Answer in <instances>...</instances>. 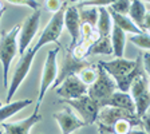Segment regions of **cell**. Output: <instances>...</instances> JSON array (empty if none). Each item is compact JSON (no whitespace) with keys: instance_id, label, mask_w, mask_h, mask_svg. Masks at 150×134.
I'll list each match as a JSON object with an SVG mask.
<instances>
[{"instance_id":"obj_1","label":"cell","mask_w":150,"mask_h":134,"mask_svg":"<svg viewBox=\"0 0 150 134\" xmlns=\"http://www.w3.org/2000/svg\"><path fill=\"white\" fill-rule=\"evenodd\" d=\"M98 65L114 79L117 90L122 93H129V89L135 78L141 75H149L145 72L142 66V52L138 54L134 60L115 58L114 60H109V62L99 60Z\"/></svg>"},{"instance_id":"obj_2","label":"cell","mask_w":150,"mask_h":134,"mask_svg":"<svg viewBox=\"0 0 150 134\" xmlns=\"http://www.w3.org/2000/svg\"><path fill=\"white\" fill-rule=\"evenodd\" d=\"M114 91H117V84L114 79L99 65H97V79L90 86H87L88 98H91L99 106V109H102Z\"/></svg>"},{"instance_id":"obj_3","label":"cell","mask_w":150,"mask_h":134,"mask_svg":"<svg viewBox=\"0 0 150 134\" xmlns=\"http://www.w3.org/2000/svg\"><path fill=\"white\" fill-rule=\"evenodd\" d=\"M20 31V26L16 24L8 32L1 34L0 39V62L3 65V86L8 87V72L9 66L13 58L18 54V35Z\"/></svg>"},{"instance_id":"obj_4","label":"cell","mask_w":150,"mask_h":134,"mask_svg":"<svg viewBox=\"0 0 150 134\" xmlns=\"http://www.w3.org/2000/svg\"><path fill=\"white\" fill-rule=\"evenodd\" d=\"M130 97L133 98L135 107V116L138 118L144 117L149 111L150 105V94H149V81H147V75H141L135 78L131 83L130 89Z\"/></svg>"},{"instance_id":"obj_5","label":"cell","mask_w":150,"mask_h":134,"mask_svg":"<svg viewBox=\"0 0 150 134\" xmlns=\"http://www.w3.org/2000/svg\"><path fill=\"white\" fill-rule=\"evenodd\" d=\"M58 51L59 47L55 50H50L47 52L46 62L43 66V72H42V79H40V89H39V95H38V103L35 106V110L40 109V105L44 99L46 93L51 89L54 84L58 75V65H56V56H58Z\"/></svg>"},{"instance_id":"obj_6","label":"cell","mask_w":150,"mask_h":134,"mask_svg":"<svg viewBox=\"0 0 150 134\" xmlns=\"http://www.w3.org/2000/svg\"><path fill=\"white\" fill-rule=\"evenodd\" d=\"M66 7H63L60 11H58L56 13H54L52 18L50 19V22L47 23V26L44 27L42 35L39 36V40H38L36 44L32 47L36 52L40 50L43 46H46V44H48V43H56L58 47H60L58 39H59L60 34H62V30H63V16H64Z\"/></svg>"},{"instance_id":"obj_7","label":"cell","mask_w":150,"mask_h":134,"mask_svg":"<svg viewBox=\"0 0 150 134\" xmlns=\"http://www.w3.org/2000/svg\"><path fill=\"white\" fill-rule=\"evenodd\" d=\"M36 55V51L34 48H30L27 50L24 54L22 55L20 60H19L18 66H16L15 69V72H13V77H12V81H11V84H9V89L7 91V103L11 102L12 97L15 95L16 90L19 89V86L23 83L25 78H27L28 72H30V69H31L32 66V62H34V58Z\"/></svg>"},{"instance_id":"obj_8","label":"cell","mask_w":150,"mask_h":134,"mask_svg":"<svg viewBox=\"0 0 150 134\" xmlns=\"http://www.w3.org/2000/svg\"><path fill=\"white\" fill-rule=\"evenodd\" d=\"M62 103L69 105L70 107H72L74 110H76L79 114V118L84 122V125H93L97 122L98 114H99V106L94 102L91 98H88V95H83L81 98L76 99H70V101H60Z\"/></svg>"},{"instance_id":"obj_9","label":"cell","mask_w":150,"mask_h":134,"mask_svg":"<svg viewBox=\"0 0 150 134\" xmlns=\"http://www.w3.org/2000/svg\"><path fill=\"white\" fill-rule=\"evenodd\" d=\"M40 16H42V11L38 9L34 11L31 15L28 16L24 20V23L20 27L19 31V39H18V52H20V55L27 51L28 46L31 43V40L35 38L38 30H39V23H40Z\"/></svg>"},{"instance_id":"obj_10","label":"cell","mask_w":150,"mask_h":134,"mask_svg":"<svg viewBox=\"0 0 150 134\" xmlns=\"http://www.w3.org/2000/svg\"><path fill=\"white\" fill-rule=\"evenodd\" d=\"M90 65L91 63L86 59H82V60L75 59L74 56H72L71 51L69 50L64 56V59L62 60L60 66L58 67V75H56V79L54 82V84L51 86V89L55 90L66 78H69L71 75H78L82 69H84V67H87Z\"/></svg>"},{"instance_id":"obj_11","label":"cell","mask_w":150,"mask_h":134,"mask_svg":"<svg viewBox=\"0 0 150 134\" xmlns=\"http://www.w3.org/2000/svg\"><path fill=\"white\" fill-rule=\"evenodd\" d=\"M55 90L56 94L63 101H70L86 95L87 94V86L78 78V75H71L69 78H66Z\"/></svg>"},{"instance_id":"obj_12","label":"cell","mask_w":150,"mask_h":134,"mask_svg":"<svg viewBox=\"0 0 150 134\" xmlns=\"http://www.w3.org/2000/svg\"><path fill=\"white\" fill-rule=\"evenodd\" d=\"M129 18L144 34H149L150 28V12L145 7V1L141 0H133L130 1L129 8Z\"/></svg>"},{"instance_id":"obj_13","label":"cell","mask_w":150,"mask_h":134,"mask_svg":"<svg viewBox=\"0 0 150 134\" xmlns=\"http://www.w3.org/2000/svg\"><path fill=\"white\" fill-rule=\"evenodd\" d=\"M52 118L58 122V125H59L60 130H62V134H71L72 131L86 126L84 122L71 111L70 107H64L62 111L54 113Z\"/></svg>"},{"instance_id":"obj_14","label":"cell","mask_w":150,"mask_h":134,"mask_svg":"<svg viewBox=\"0 0 150 134\" xmlns=\"http://www.w3.org/2000/svg\"><path fill=\"white\" fill-rule=\"evenodd\" d=\"M63 24L66 26V30L69 31L70 36H71V44H70L69 50H72L79 40V30H81V20H79L78 15V7L75 4H71L66 7L64 9V16H63Z\"/></svg>"},{"instance_id":"obj_15","label":"cell","mask_w":150,"mask_h":134,"mask_svg":"<svg viewBox=\"0 0 150 134\" xmlns=\"http://www.w3.org/2000/svg\"><path fill=\"white\" fill-rule=\"evenodd\" d=\"M42 121V116L39 114V110H35L34 114L22 121L16 122H3L4 134H30L32 126H35L38 122Z\"/></svg>"},{"instance_id":"obj_16","label":"cell","mask_w":150,"mask_h":134,"mask_svg":"<svg viewBox=\"0 0 150 134\" xmlns=\"http://www.w3.org/2000/svg\"><path fill=\"white\" fill-rule=\"evenodd\" d=\"M115 107V109H122L126 111H130L133 114H135V107L133 98L130 97L129 93H122V91L117 90L111 94V97L107 99L105 107Z\"/></svg>"},{"instance_id":"obj_17","label":"cell","mask_w":150,"mask_h":134,"mask_svg":"<svg viewBox=\"0 0 150 134\" xmlns=\"http://www.w3.org/2000/svg\"><path fill=\"white\" fill-rule=\"evenodd\" d=\"M110 40H111L112 46V54L115 55V58H123L126 46V34L121 28L112 24L111 32H110Z\"/></svg>"},{"instance_id":"obj_18","label":"cell","mask_w":150,"mask_h":134,"mask_svg":"<svg viewBox=\"0 0 150 134\" xmlns=\"http://www.w3.org/2000/svg\"><path fill=\"white\" fill-rule=\"evenodd\" d=\"M107 11H109V9H107ZM109 13H110V18H111L112 24L117 26L118 28H121L125 34L126 32H130V34H133V35L144 34L134 23L131 22L127 15H118V13H114L112 11H109Z\"/></svg>"},{"instance_id":"obj_19","label":"cell","mask_w":150,"mask_h":134,"mask_svg":"<svg viewBox=\"0 0 150 134\" xmlns=\"http://www.w3.org/2000/svg\"><path fill=\"white\" fill-rule=\"evenodd\" d=\"M95 26H97V34L99 38L110 36V32H111L112 28V22L106 7L98 8V22Z\"/></svg>"},{"instance_id":"obj_20","label":"cell","mask_w":150,"mask_h":134,"mask_svg":"<svg viewBox=\"0 0 150 134\" xmlns=\"http://www.w3.org/2000/svg\"><path fill=\"white\" fill-rule=\"evenodd\" d=\"M31 99H22V101H16V102H9L7 105H3L0 107V123L6 122L9 117L15 116L18 111L23 110L24 107H27L28 105H31Z\"/></svg>"},{"instance_id":"obj_21","label":"cell","mask_w":150,"mask_h":134,"mask_svg":"<svg viewBox=\"0 0 150 134\" xmlns=\"http://www.w3.org/2000/svg\"><path fill=\"white\" fill-rule=\"evenodd\" d=\"M111 55L112 54V46L110 36L107 38H98V40L90 47L87 55Z\"/></svg>"},{"instance_id":"obj_22","label":"cell","mask_w":150,"mask_h":134,"mask_svg":"<svg viewBox=\"0 0 150 134\" xmlns=\"http://www.w3.org/2000/svg\"><path fill=\"white\" fill-rule=\"evenodd\" d=\"M78 15L81 24L82 23H87V24L93 26L95 28V24L98 22V8H95V7H93V8H81V7H78Z\"/></svg>"},{"instance_id":"obj_23","label":"cell","mask_w":150,"mask_h":134,"mask_svg":"<svg viewBox=\"0 0 150 134\" xmlns=\"http://www.w3.org/2000/svg\"><path fill=\"white\" fill-rule=\"evenodd\" d=\"M78 78L83 82L86 86H90L95 79H97V66H87V67H84L79 71L78 74Z\"/></svg>"},{"instance_id":"obj_24","label":"cell","mask_w":150,"mask_h":134,"mask_svg":"<svg viewBox=\"0 0 150 134\" xmlns=\"http://www.w3.org/2000/svg\"><path fill=\"white\" fill-rule=\"evenodd\" d=\"M129 40L134 44V46H137L138 48H142L145 52H149V48H150V36H149V34L131 35Z\"/></svg>"},{"instance_id":"obj_25","label":"cell","mask_w":150,"mask_h":134,"mask_svg":"<svg viewBox=\"0 0 150 134\" xmlns=\"http://www.w3.org/2000/svg\"><path fill=\"white\" fill-rule=\"evenodd\" d=\"M129 8H130V1L129 0H117V1H111L107 9L112 11L114 13L118 15H127Z\"/></svg>"},{"instance_id":"obj_26","label":"cell","mask_w":150,"mask_h":134,"mask_svg":"<svg viewBox=\"0 0 150 134\" xmlns=\"http://www.w3.org/2000/svg\"><path fill=\"white\" fill-rule=\"evenodd\" d=\"M9 4H16V6H28L31 7L34 11L42 8V3L40 1H35V0H9Z\"/></svg>"},{"instance_id":"obj_27","label":"cell","mask_w":150,"mask_h":134,"mask_svg":"<svg viewBox=\"0 0 150 134\" xmlns=\"http://www.w3.org/2000/svg\"><path fill=\"white\" fill-rule=\"evenodd\" d=\"M67 3L69 1H60V0H48V1H46V7L48 11H51L54 13H56L58 11H60V9L63 8V7L67 6Z\"/></svg>"},{"instance_id":"obj_28","label":"cell","mask_w":150,"mask_h":134,"mask_svg":"<svg viewBox=\"0 0 150 134\" xmlns=\"http://www.w3.org/2000/svg\"><path fill=\"white\" fill-rule=\"evenodd\" d=\"M4 8H6V7H4V6H3V3H1V1H0V11H3Z\"/></svg>"},{"instance_id":"obj_29","label":"cell","mask_w":150,"mask_h":134,"mask_svg":"<svg viewBox=\"0 0 150 134\" xmlns=\"http://www.w3.org/2000/svg\"><path fill=\"white\" fill-rule=\"evenodd\" d=\"M4 11H6V8L3 9V11H0V19H1V16H3V13H4Z\"/></svg>"},{"instance_id":"obj_30","label":"cell","mask_w":150,"mask_h":134,"mask_svg":"<svg viewBox=\"0 0 150 134\" xmlns=\"http://www.w3.org/2000/svg\"><path fill=\"white\" fill-rule=\"evenodd\" d=\"M99 131V130H98ZM99 134H109V133H106V131H99Z\"/></svg>"},{"instance_id":"obj_31","label":"cell","mask_w":150,"mask_h":134,"mask_svg":"<svg viewBox=\"0 0 150 134\" xmlns=\"http://www.w3.org/2000/svg\"><path fill=\"white\" fill-rule=\"evenodd\" d=\"M1 106H3V103H1V101H0V107H1Z\"/></svg>"},{"instance_id":"obj_32","label":"cell","mask_w":150,"mask_h":134,"mask_svg":"<svg viewBox=\"0 0 150 134\" xmlns=\"http://www.w3.org/2000/svg\"><path fill=\"white\" fill-rule=\"evenodd\" d=\"M0 134H4V133H3V131H1V130H0Z\"/></svg>"},{"instance_id":"obj_33","label":"cell","mask_w":150,"mask_h":134,"mask_svg":"<svg viewBox=\"0 0 150 134\" xmlns=\"http://www.w3.org/2000/svg\"><path fill=\"white\" fill-rule=\"evenodd\" d=\"M39 134H43V133H39Z\"/></svg>"}]
</instances>
